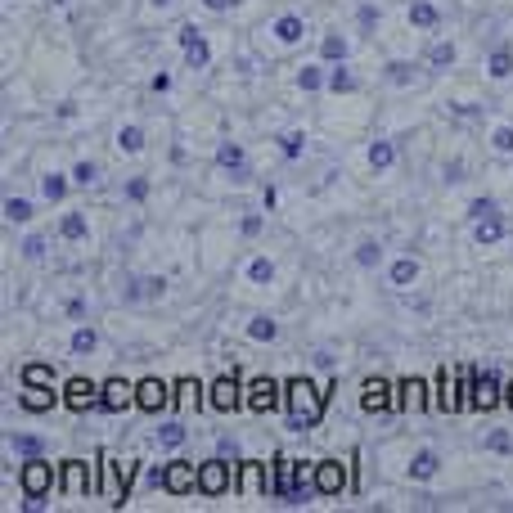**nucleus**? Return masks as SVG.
<instances>
[{
  "label": "nucleus",
  "instance_id": "f257e3e1",
  "mask_svg": "<svg viewBox=\"0 0 513 513\" xmlns=\"http://www.w3.org/2000/svg\"><path fill=\"white\" fill-rule=\"evenodd\" d=\"M306 36H311V23H306L302 14H293V9H279V14H270L266 23L257 27V50L266 54V59L293 54L306 45Z\"/></svg>",
  "mask_w": 513,
  "mask_h": 513
},
{
  "label": "nucleus",
  "instance_id": "f03ea898",
  "mask_svg": "<svg viewBox=\"0 0 513 513\" xmlns=\"http://www.w3.org/2000/svg\"><path fill=\"white\" fill-rule=\"evenodd\" d=\"M284 405H288V428H315L324 414V405H329V392L315 396L311 378H288L284 383Z\"/></svg>",
  "mask_w": 513,
  "mask_h": 513
},
{
  "label": "nucleus",
  "instance_id": "7ed1b4c3",
  "mask_svg": "<svg viewBox=\"0 0 513 513\" xmlns=\"http://www.w3.org/2000/svg\"><path fill=\"white\" fill-rule=\"evenodd\" d=\"M54 482H59V473H54L50 459H41V455L23 459V468H18V486H23V495H27V509H41L45 495L54 491Z\"/></svg>",
  "mask_w": 513,
  "mask_h": 513
},
{
  "label": "nucleus",
  "instance_id": "20e7f679",
  "mask_svg": "<svg viewBox=\"0 0 513 513\" xmlns=\"http://www.w3.org/2000/svg\"><path fill=\"white\" fill-rule=\"evenodd\" d=\"M419 275H423V261L414 257V252H396V257H387V266H383V288L410 293V288L419 284Z\"/></svg>",
  "mask_w": 513,
  "mask_h": 513
},
{
  "label": "nucleus",
  "instance_id": "39448f33",
  "mask_svg": "<svg viewBox=\"0 0 513 513\" xmlns=\"http://www.w3.org/2000/svg\"><path fill=\"white\" fill-rule=\"evenodd\" d=\"M243 405H248V396H243V383L234 374H221L207 383V410L234 414V410H243Z\"/></svg>",
  "mask_w": 513,
  "mask_h": 513
},
{
  "label": "nucleus",
  "instance_id": "423d86ee",
  "mask_svg": "<svg viewBox=\"0 0 513 513\" xmlns=\"http://www.w3.org/2000/svg\"><path fill=\"white\" fill-rule=\"evenodd\" d=\"M243 396H248V410L252 414H270V410H279V405H284V383H279V378H270V374L248 378V383H243Z\"/></svg>",
  "mask_w": 513,
  "mask_h": 513
},
{
  "label": "nucleus",
  "instance_id": "0eeeda50",
  "mask_svg": "<svg viewBox=\"0 0 513 513\" xmlns=\"http://www.w3.org/2000/svg\"><path fill=\"white\" fill-rule=\"evenodd\" d=\"M158 491L194 495L198 491V464H189V459H171V464H162L158 468Z\"/></svg>",
  "mask_w": 513,
  "mask_h": 513
},
{
  "label": "nucleus",
  "instance_id": "6e6552de",
  "mask_svg": "<svg viewBox=\"0 0 513 513\" xmlns=\"http://www.w3.org/2000/svg\"><path fill=\"white\" fill-rule=\"evenodd\" d=\"M432 72L423 68V59H387L383 63V86L392 90H419Z\"/></svg>",
  "mask_w": 513,
  "mask_h": 513
},
{
  "label": "nucleus",
  "instance_id": "1a4fd4ad",
  "mask_svg": "<svg viewBox=\"0 0 513 513\" xmlns=\"http://www.w3.org/2000/svg\"><path fill=\"white\" fill-rule=\"evenodd\" d=\"M225 491H234L230 459H203V464H198V495L216 500V495H225Z\"/></svg>",
  "mask_w": 513,
  "mask_h": 513
},
{
  "label": "nucleus",
  "instance_id": "9d476101",
  "mask_svg": "<svg viewBox=\"0 0 513 513\" xmlns=\"http://www.w3.org/2000/svg\"><path fill=\"white\" fill-rule=\"evenodd\" d=\"M176 41H180V50H185V68H194V72L212 68V45H207L203 27H194V23H180Z\"/></svg>",
  "mask_w": 513,
  "mask_h": 513
},
{
  "label": "nucleus",
  "instance_id": "9b49d317",
  "mask_svg": "<svg viewBox=\"0 0 513 513\" xmlns=\"http://www.w3.org/2000/svg\"><path fill=\"white\" fill-rule=\"evenodd\" d=\"M423 68L432 72V77H446V72H455L459 68V45L450 41V36H432L428 45H423Z\"/></svg>",
  "mask_w": 513,
  "mask_h": 513
},
{
  "label": "nucleus",
  "instance_id": "f8f14e48",
  "mask_svg": "<svg viewBox=\"0 0 513 513\" xmlns=\"http://www.w3.org/2000/svg\"><path fill=\"white\" fill-rule=\"evenodd\" d=\"M311 477H315V491H320L324 500H338V495L347 491V464H342V459H315Z\"/></svg>",
  "mask_w": 513,
  "mask_h": 513
},
{
  "label": "nucleus",
  "instance_id": "ddd939ff",
  "mask_svg": "<svg viewBox=\"0 0 513 513\" xmlns=\"http://www.w3.org/2000/svg\"><path fill=\"white\" fill-rule=\"evenodd\" d=\"M167 401H171V383H167V378H158V374L135 378V410H140V414L167 410Z\"/></svg>",
  "mask_w": 513,
  "mask_h": 513
},
{
  "label": "nucleus",
  "instance_id": "4468645a",
  "mask_svg": "<svg viewBox=\"0 0 513 513\" xmlns=\"http://www.w3.org/2000/svg\"><path fill=\"white\" fill-rule=\"evenodd\" d=\"M54 239L68 243V248L86 243V239H90V216H86V207H63L59 221H54Z\"/></svg>",
  "mask_w": 513,
  "mask_h": 513
},
{
  "label": "nucleus",
  "instance_id": "2eb2a0df",
  "mask_svg": "<svg viewBox=\"0 0 513 513\" xmlns=\"http://www.w3.org/2000/svg\"><path fill=\"white\" fill-rule=\"evenodd\" d=\"M482 77L495 81V86L513 81V45H509V41L486 45V54H482Z\"/></svg>",
  "mask_w": 513,
  "mask_h": 513
},
{
  "label": "nucleus",
  "instance_id": "dca6fc26",
  "mask_svg": "<svg viewBox=\"0 0 513 513\" xmlns=\"http://www.w3.org/2000/svg\"><path fill=\"white\" fill-rule=\"evenodd\" d=\"M135 405V383L131 378H104L99 383V410L104 414H122Z\"/></svg>",
  "mask_w": 513,
  "mask_h": 513
},
{
  "label": "nucleus",
  "instance_id": "f3484780",
  "mask_svg": "<svg viewBox=\"0 0 513 513\" xmlns=\"http://www.w3.org/2000/svg\"><path fill=\"white\" fill-rule=\"evenodd\" d=\"M396 405V383L387 378H365L360 383V410L365 414H387Z\"/></svg>",
  "mask_w": 513,
  "mask_h": 513
},
{
  "label": "nucleus",
  "instance_id": "a211bd4d",
  "mask_svg": "<svg viewBox=\"0 0 513 513\" xmlns=\"http://www.w3.org/2000/svg\"><path fill=\"white\" fill-rule=\"evenodd\" d=\"M63 405H68L72 414L99 410V383L95 378H68V383H63Z\"/></svg>",
  "mask_w": 513,
  "mask_h": 513
},
{
  "label": "nucleus",
  "instance_id": "6ab92c4d",
  "mask_svg": "<svg viewBox=\"0 0 513 513\" xmlns=\"http://www.w3.org/2000/svg\"><path fill=\"white\" fill-rule=\"evenodd\" d=\"M149 149V135H144L140 122H117L113 126V153L117 158H144Z\"/></svg>",
  "mask_w": 513,
  "mask_h": 513
},
{
  "label": "nucleus",
  "instance_id": "aec40b11",
  "mask_svg": "<svg viewBox=\"0 0 513 513\" xmlns=\"http://www.w3.org/2000/svg\"><path fill=\"white\" fill-rule=\"evenodd\" d=\"M504 401V378L491 365L482 374H473V410H495Z\"/></svg>",
  "mask_w": 513,
  "mask_h": 513
},
{
  "label": "nucleus",
  "instance_id": "412c9836",
  "mask_svg": "<svg viewBox=\"0 0 513 513\" xmlns=\"http://www.w3.org/2000/svg\"><path fill=\"white\" fill-rule=\"evenodd\" d=\"M441 473V450L437 446H419L405 459V482H432Z\"/></svg>",
  "mask_w": 513,
  "mask_h": 513
},
{
  "label": "nucleus",
  "instance_id": "4be33fe9",
  "mask_svg": "<svg viewBox=\"0 0 513 513\" xmlns=\"http://www.w3.org/2000/svg\"><path fill=\"white\" fill-rule=\"evenodd\" d=\"M212 162H216V167H221V171H230L234 180H243V176H248V149H243L239 140H230V135H225V140H216Z\"/></svg>",
  "mask_w": 513,
  "mask_h": 513
},
{
  "label": "nucleus",
  "instance_id": "5701e85b",
  "mask_svg": "<svg viewBox=\"0 0 513 513\" xmlns=\"http://www.w3.org/2000/svg\"><path fill=\"white\" fill-rule=\"evenodd\" d=\"M396 158H401V149H396L392 135H374V140L365 144V167L374 171V176H387V171L396 167Z\"/></svg>",
  "mask_w": 513,
  "mask_h": 513
},
{
  "label": "nucleus",
  "instance_id": "b1692460",
  "mask_svg": "<svg viewBox=\"0 0 513 513\" xmlns=\"http://www.w3.org/2000/svg\"><path fill=\"white\" fill-rule=\"evenodd\" d=\"M428 405H437L428 396V383H423V378H396V410H405V414H419V410H428Z\"/></svg>",
  "mask_w": 513,
  "mask_h": 513
},
{
  "label": "nucleus",
  "instance_id": "393cba45",
  "mask_svg": "<svg viewBox=\"0 0 513 513\" xmlns=\"http://www.w3.org/2000/svg\"><path fill=\"white\" fill-rule=\"evenodd\" d=\"M405 23H410V32L437 36V27L446 23V14H441L432 0H410V5H405Z\"/></svg>",
  "mask_w": 513,
  "mask_h": 513
},
{
  "label": "nucleus",
  "instance_id": "a878e982",
  "mask_svg": "<svg viewBox=\"0 0 513 513\" xmlns=\"http://www.w3.org/2000/svg\"><path fill=\"white\" fill-rule=\"evenodd\" d=\"M315 59H324V63H347V59H351V36L338 32V27H324V32L315 36Z\"/></svg>",
  "mask_w": 513,
  "mask_h": 513
},
{
  "label": "nucleus",
  "instance_id": "bb28decb",
  "mask_svg": "<svg viewBox=\"0 0 513 513\" xmlns=\"http://www.w3.org/2000/svg\"><path fill=\"white\" fill-rule=\"evenodd\" d=\"M293 86L302 95H329V63L324 59H311L302 68H293Z\"/></svg>",
  "mask_w": 513,
  "mask_h": 513
},
{
  "label": "nucleus",
  "instance_id": "cd10ccee",
  "mask_svg": "<svg viewBox=\"0 0 513 513\" xmlns=\"http://www.w3.org/2000/svg\"><path fill=\"white\" fill-rule=\"evenodd\" d=\"M239 275L248 288H270L279 279V266H275V257H266V252H252V257L239 266Z\"/></svg>",
  "mask_w": 513,
  "mask_h": 513
},
{
  "label": "nucleus",
  "instance_id": "c85d7f7f",
  "mask_svg": "<svg viewBox=\"0 0 513 513\" xmlns=\"http://www.w3.org/2000/svg\"><path fill=\"white\" fill-rule=\"evenodd\" d=\"M473 243L477 248H495V243L509 239V221H504V212H491V216H477L473 221Z\"/></svg>",
  "mask_w": 513,
  "mask_h": 513
},
{
  "label": "nucleus",
  "instance_id": "c756f323",
  "mask_svg": "<svg viewBox=\"0 0 513 513\" xmlns=\"http://www.w3.org/2000/svg\"><path fill=\"white\" fill-rule=\"evenodd\" d=\"M59 491L72 495V500L90 491V464L86 459H63L59 464Z\"/></svg>",
  "mask_w": 513,
  "mask_h": 513
},
{
  "label": "nucleus",
  "instance_id": "7c9ffc66",
  "mask_svg": "<svg viewBox=\"0 0 513 513\" xmlns=\"http://www.w3.org/2000/svg\"><path fill=\"white\" fill-rule=\"evenodd\" d=\"M59 401H63V392L36 387V383H23V392H18V410H27V414H50Z\"/></svg>",
  "mask_w": 513,
  "mask_h": 513
},
{
  "label": "nucleus",
  "instance_id": "2f4dec72",
  "mask_svg": "<svg viewBox=\"0 0 513 513\" xmlns=\"http://www.w3.org/2000/svg\"><path fill=\"white\" fill-rule=\"evenodd\" d=\"M36 185H41V198H45V203H68V194L77 189V185H72V171H45Z\"/></svg>",
  "mask_w": 513,
  "mask_h": 513
},
{
  "label": "nucleus",
  "instance_id": "473e14b6",
  "mask_svg": "<svg viewBox=\"0 0 513 513\" xmlns=\"http://www.w3.org/2000/svg\"><path fill=\"white\" fill-rule=\"evenodd\" d=\"M351 261H356V270H378V266H387V248H383V239H360L356 243V252H351Z\"/></svg>",
  "mask_w": 513,
  "mask_h": 513
},
{
  "label": "nucleus",
  "instance_id": "72a5a7b5",
  "mask_svg": "<svg viewBox=\"0 0 513 513\" xmlns=\"http://www.w3.org/2000/svg\"><path fill=\"white\" fill-rule=\"evenodd\" d=\"M234 491H243V495H261V491H266V468H261L257 459H243L239 473H234Z\"/></svg>",
  "mask_w": 513,
  "mask_h": 513
},
{
  "label": "nucleus",
  "instance_id": "f704fd0d",
  "mask_svg": "<svg viewBox=\"0 0 513 513\" xmlns=\"http://www.w3.org/2000/svg\"><path fill=\"white\" fill-rule=\"evenodd\" d=\"M360 90V72L347 63H329V95H356Z\"/></svg>",
  "mask_w": 513,
  "mask_h": 513
},
{
  "label": "nucleus",
  "instance_id": "c9c22d12",
  "mask_svg": "<svg viewBox=\"0 0 513 513\" xmlns=\"http://www.w3.org/2000/svg\"><path fill=\"white\" fill-rule=\"evenodd\" d=\"M243 338H248V342H275L279 338V320H275V315H266V311L248 315V324H243Z\"/></svg>",
  "mask_w": 513,
  "mask_h": 513
},
{
  "label": "nucleus",
  "instance_id": "e433bc0d",
  "mask_svg": "<svg viewBox=\"0 0 513 513\" xmlns=\"http://www.w3.org/2000/svg\"><path fill=\"white\" fill-rule=\"evenodd\" d=\"M99 351V329L95 324H77V329L68 333V356H95Z\"/></svg>",
  "mask_w": 513,
  "mask_h": 513
},
{
  "label": "nucleus",
  "instance_id": "4c0bfd02",
  "mask_svg": "<svg viewBox=\"0 0 513 513\" xmlns=\"http://www.w3.org/2000/svg\"><path fill=\"white\" fill-rule=\"evenodd\" d=\"M351 23H356L360 36H374L378 27H383V9H378L374 0H356V9H351Z\"/></svg>",
  "mask_w": 513,
  "mask_h": 513
},
{
  "label": "nucleus",
  "instance_id": "58836bf2",
  "mask_svg": "<svg viewBox=\"0 0 513 513\" xmlns=\"http://www.w3.org/2000/svg\"><path fill=\"white\" fill-rule=\"evenodd\" d=\"M486 149L495 158H513V122H491L486 126Z\"/></svg>",
  "mask_w": 513,
  "mask_h": 513
},
{
  "label": "nucleus",
  "instance_id": "ea45409f",
  "mask_svg": "<svg viewBox=\"0 0 513 513\" xmlns=\"http://www.w3.org/2000/svg\"><path fill=\"white\" fill-rule=\"evenodd\" d=\"M432 401H437V410H459V378L450 374V369L437 374V392H432Z\"/></svg>",
  "mask_w": 513,
  "mask_h": 513
},
{
  "label": "nucleus",
  "instance_id": "a19ab883",
  "mask_svg": "<svg viewBox=\"0 0 513 513\" xmlns=\"http://www.w3.org/2000/svg\"><path fill=\"white\" fill-rule=\"evenodd\" d=\"M5 221L9 225H32L36 221V203L23 194H5Z\"/></svg>",
  "mask_w": 513,
  "mask_h": 513
},
{
  "label": "nucleus",
  "instance_id": "79ce46f5",
  "mask_svg": "<svg viewBox=\"0 0 513 513\" xmlns=\"http://www.w3.org/2000/svg\"><path fill=\"white\" fill-rule=\"evenodd\" d=\"M68 171H72V185H77V189H95L99 180H104V167H99L95 158H77Z\"/></svg>",
  "mask_w": 513,
  "mask_h": 513
},
{
  "label": "nucleus",
  "instance_id": "37998d69",
  "mask_svg": "<svg viewBox=\"0 0 513 513\" xmlns=\"http://www.w3.org/2000/svg\"><path fill=\"white\" fill-rule=\"evenodd\" d=\"M18 257L32 261V266H36V261H45V257H50V234H41V230L27 234V239L18 243Z\"/></svg>",
  "mask_w": 513,
  "mask_h": 513
},
{
  "label": "nucleus",
  "instance_id": "c03bdc74",
  "mask_svg": "<svg viewBox=\"0 0 513 513\" xmlns=\"http://www.w3.org/2000/svg\"><path fill=\"white\" fill-rule=\"evenodd\" d=\"M135 459H113V482H117V504L131 495V482H135Z\"/></svg>",
  "mask_w": 513,
  "mask_h": 513
},
{
  "label": "nucleus",
  "instance_id": "a18cd8bd",
  "mask_svg": "<svg viewBox=\"0 0 513 513\" xmlns=\"http://www.w3.org/2000/svg\"><path fill=\"white\" fill-rule=\"evenodd\" d=\"M261 234H266V212H243L239 216V239L252 243V239H261Z\"/></svg>",
  "mask_w": 513,
  "mask_h": 513
},
{
  "label": "nucleus",
  "instance_id": "49530a36",
  "mask_svg": "<svg viewBox=\"0 0 513 513\" xmlns=\"http://www.w3.org/2000/svg\"><path fill=\"white\" fill-rule=\"evenodd\" d=\"M23 383L54 387V365H45V360H27V365H23Z\"/></svg>",
  "mask_w": 513,
  "mask_h": 513
},
{
  "label": "nucleus",
  "instance_id": "de8ad7c7",
  "mask_svg": "<svg viewBox=\"0 0 513 513\" xmlns=\"http://www.w3.org/2000/svg\"><path fill=\"white\" fill-rule=\"evenodd\" d=\"M482 450H491V455H513V432L491 428V432L482 437Z\"/></svg>",
  "mask_w": 513,
  "mask_h": 513
},
{
  "label": "nucleus",
  "instance_id": "09e8293b",
  "mask_svg": "<svg viewBox=\"0 0 513 513\" xmlns=\"http://www.w3.org/2000/svg\"><path fill=\"white\" fill-rule=\"evenodd\" d=\"M153 437H158V446H167V450H176V446H185V423H162L158 432H153Z\"/></svg>",
  "mask_w": 513,
  "mask_h": 513
},
{
  "label": "nucleus",
  "instance_id": "8fccbe9b",
  "mask_svg": "<svg viewBox=\"0 0 513 513\" xmlns=\"http://www.w3.org/2000/svg\"><path fill=\"white\" fill-rule=\"evenodd\" d=\"M149 176H131V180H126V185H122V198H126V203H144V198H149Z\"/></svg>",
  "mask_w": 513,
  "mask_h": 513
},
{
  "label": "nucleus",
  "instance_id": "3c124183",
  "mask_svg": "<svg viewBox=\"0 0 513 513\" xmlns=\"http://www.w3.org/2000/svg\"><path fill=\"white\" fill-rule=\"evenodd\" d=\"M63 315H68L72 324H86V320H90V302H86L81 293H77V297H68V302H63Z\"/></svg>",
  "mask_w": 513,
  "mask_h": 513
},
{
  "label": "nucleus",
  "instance_id": "603ef678",
  "mask_svg": "<svg viewBox=\"0 0 513 513\" xmlns=\"http://www.w3.org/2000/svg\"><path fill=\"white\" fill-rule=\"evenodd\" d=\"M279 149H284L288 158H302V153H306V135L302 131H284V135H279Z\"/></svg>",
  "mask_w": 513,
  "mask_h": 513
},
{
  "label": "nucleus",
  "instance_id": "864d4df0",
  "mask_svg": "<svg viewBox=\"0 0 513 513\" xmlns=\"http://www.w3.org/2000/svg\"><path fill=\"white\" fill-rule=\"evenodd\" d=\"M491 212H500V198H473V203H468V221H477V216H491Z\"/></svg>",
  "mask_w": 513,
  "mask_h": 513
},
{
  "label": "nucleus",
  "instance_id": "5fc2aeb1",
  "mask_svg": "<svg viewBox=\"0 0 513 513\" xmlns=\"http://www.w3.org/2000/svg\"><path fill=\"white\" fill-rule=\"evenodd\" d=\"M149 90H153V95H167V90H171V72H153Z\"/></svg>",
  "mask_w": 513,
  "mask_h": 513
},
{
  "label": "nucleus",
  "instance_id": "6e6d98bb",
  "mask_svg": "<svg viewBox=\"0 0 513 513\" xmlns=\"http://www.w3.org/2000/svg\"><path fill=\"white\" fill-rule=\"evenodd\" d=\"M198 5H203L207 14H230V9L239 5V0H198Z\"/></svg>",
  "mask_w": 513,
  "mask_h": 513
},
{
  "label": "nucleus",
  "instance_id": "4d7b16f0",
  "mask_svg": "<svg viewBox=\"0 0 513 513\" xmlns=\"http://www.w3.org/2000/svg\"><path fill=\"white\" fill-rule=\"evenodd\" d=\"M441 176H446L450 185H455V180H464V162H459V158H450L446 167H441Z\"/></svg>",
  "mask_w": 513,
  "mask_h": 513
},
{
  "label": "nucleus",
  "instance_id": "13d9d810",
  "mask_svg": "<svg viewBox=\"0 0 513 513\" xmlns=\"http://www.w3.org/2000/svg\"><path fill=\"white\" fill-rule=\"evenodd\" d=\"M144 5L158 9V14H171V9H176V0H144Z\"/></svg>",
  "mask_w": 513,
  "mask_h": 513
},
{
  "label": "nucleus",
  "instance_id": "bf43d9fd",
  "mask_svg": "<svg viewBox=\"0 0 513 513\" xmlns=\"http://www.w3.org/2000/svg\"><path fill=\"white\" fill-rule=\"evenodd\" d=\"M504 405L513 410V378H504Z\"/></svg>",
  "mask_w": 513,
  "mask_h": 513
}]
</instances>
